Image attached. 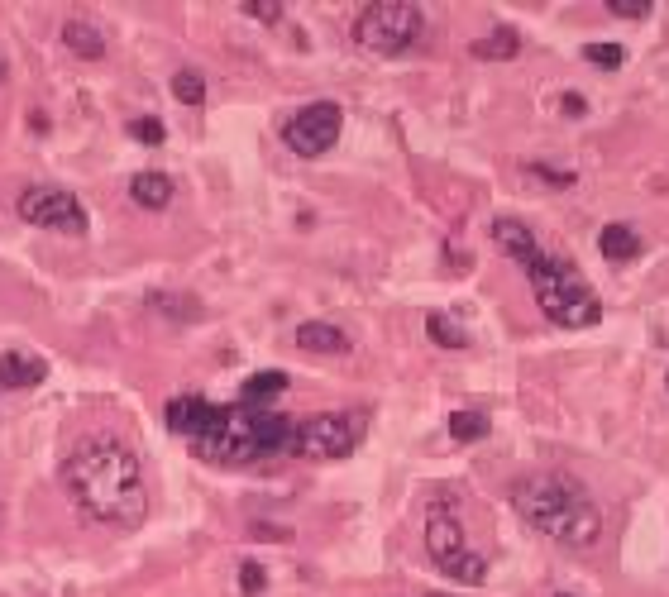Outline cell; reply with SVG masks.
I'll use <instances>...</instances> for the list:
<instances>
[{"instance_id": "obj_28", "label": "cell", "mask_w": 669, "mask_h": 597, "mask_svg": "<svg viewBox=\"0 0 669 597\" xmlns=\"http://www.w3.org/2000/svg\"><path fill=\"white\" fill-rule=\"evenodd\" d=\"M560 110H564V115H583V110H588V101H583L579 91H564V101H560Z\"/></svg>"}, {"instance_id": "obj_22", "label": "cell", "mask_w": 669, "mask_h": 597, "mask_svg": "<svg viewBox=\"0 0 669 597\" xmlns=\"http://www.w3.org/2000/svg\"><path fill=\"white\" fill-rule=\"evenodd\" d=\"M526 172H531L536 182H545V187H574V182H579L574 168H550V163H526Z\"/></svg>"}, {"instance_id": "obj_19", "label": "cell", "mask_w": 669, "mask_h": 597, "mask_svg": "<svg viewBox=\"0 0 669 597\" xmlns=\"http://www.w3.org/2000/svg\"><path fill=\"white\" fill-rule=\"evenodd\" d=\"M173 96L182 106H206V77L196 72V67H177L173 72Z\"/></svg>"}, {"instance_id": "obj_15", "label": "cell", "mask_w": 669, "mask_h": 597, "mask_svg": "<svg viewBox=\"0 0 669 597\" xmlns=\"http://www.w3.org/2000/svg\"><path fill=\"white\" fill-rule=\"evenodd\" d=\"M130 201L144 206V211H163V206L173 201V177H168V172H134Z\"/></svg>"}, {"instance_id": "obj_25", "label": "cell", "mask_w": 669, "mask_h": 597, "mask_svg": "<svg viewBox=\"0 0 669 597\" xmlns=\"http://www.w3.org/2000/svg\"><path fill=\"white\" fill-rule=\"evenodd\" d=\"M650 0H607V15H617V20H650Z\"/></svg>"}, {"instance_id": "obj_18", "label": "cell", "mask_w": 669, "mask_h": 597, "mask_svg": "<svg viewBox=\"0 0 669 597\" xmlns=\"http://www.w3.org/2000/svg\"><path fill=\"white\" fill-rule=\"evenodd\" d=\"M450 440H459V445L488 440V416L483 411H450Z\"/></svg>"}, {"instance_id": "obj_9", "label": "cell", "mask_w": 669, "mask_h": 597, "mask_svg": "<svg viewBox=\"0 0 669 597\" xmlns=\"http://www.w3.org/2000/svg\"><path fill=\"white\" fill-rule=\"evenodd\" d=\"M340 129H345V110L335 106V101H311V106L297 110L282 125V144L297 153V158H321V153L335 149Z\"/></svg>"}, {"instance_id": "obj_2", "label": "cell", "mask_w": 669, "mask_h": 597, "mask_svg": "<svg viewBox=\"0 0 669 597\" xmlns=\"http://www.w3.org/2000/svg\"><path fill=\"white\" fill-rule=\"evenodd\" d=\"M168 426L187 440L196 459H206L216 469H244V464H259L292 445V421L249 402L216 406L206 397H173Z\"/></svg>"}, {"instance_id": "obj_1", "label": "cell", "mask_w": 669, "mask_h": 597, "mask_svg": "<svg viewBox=\"0 0 669 597\" xmlns=\"http://www.w3.org/2000/svg\"><path fill=\"white\" fill-rule=\"evenodd\" d=\"M63 488L77 512L106 531H139L149 516V478L144 464L115 435H82L63 459Z\"/></svg>"}, {"instance_id": "obj_4", "label": "cell", "mask_w": 669, "mask_h": 597, "mask_svg": "<svg viewBox=\"0 0 669 597\" xmlns=\"http://www.w3.org/2000/svg\"><path fill=\"white\" fill-rule=\"evenodd\" d=\"M512 263H521V273L531 282V297H536L540 316L564 325V330H588V325H598L603 320V306L593 297V287L583 278L579 268L569 263V258H555L545 244H526Z\"/></svg>"}, {"instance_id": "obj_30", "label": "cell", "mask_w": 669, "mask_h": 597, "mask_svg": "<svg viewBox=\"0 0 669 597\" xmlns=\"http://www.w3.org/2000/svg\"><path fill=\"white\" fill-rule=\"evenodd\" d=\"M426 597H445V593H426Z\"/></svg>"}, {"instance_id": "obj_23", "label": "cell", "mask_w": 669, "mask_h": 597, "mask_svg": "<svg viewBox=\"0 0 669 597\" xmlns=\"http://www.w3.org/2000/svg\"><path fill=\"white\" fill-rule=\"evenodd\" d=\"M130 134L139 139V144H163V139H168V129H163L158 115H139V120H130Z\"/></svg>"}, {"instance_id": "obj_32", "label": "cell", "mask_w": 669, "mask_h": 597, "mask_svg": "<svg viewBox=\"0 0 669 597\" xmlns=\"http://www.w3.org/2000/svg\"><path fill=\"white\" fill-rule=\"evenodd\" d=\"M555 597H569V593H555Z\"/></svg>"}, {"instance_id": "obj_26", "label": "cell", "mask_w": 669, "mask_h": 597, "mask_svg": "<svg viewBox=\"0 0 669 597\" xmlns=\"http://www.w3.org/2000/svg\"><path fill=\"white\" fill-rule=\"evenodd\" d=\"M244 15H254V20H268V24H273V20L282 15V5H278V0H273V5H263V0H249V5H244Z\"/></svg>"}, {"instance_id": "obj_20", "label": "cell", "mask_w": 669, "mask_h": 597, "mask_svg": "<svg viewBox=\"0 0 669 597\" xmlns=\"http://www.w3.org/2000/svg\"><path fill=\"white\" fill-rule=\"evenodd\" d=\"M426 335H431L440 349H469V335H464L445 311H431V316H426Z\"/></svg>"}, {"instance_id": "obj_27", "label": "cell", "mask_w": 669, "mask_h": 597, "mask_svg": "<svg viewBox=\"0 0 669 597\" xmlns=\"http://www.w3.org/2000/svg\"><path fill=\"white\" fill-rule=\"evenodd\" d=\"M249 535H254V540H287V526H268V521H254V526H249Z\"/></svg>"}, {"instance_id": "obj_24", "label": "cell", "mask_w": 669, "mask_h": 597, "mask_svg": "<svg viewBox=\"0 0 669 597\" xmlns=\"http://www.w3.org/2000/svg\"><path fill=\"white\" fill-rule=\"evenodd\" d=\"M239 588H244L249 597L268 588V574H263V564H259V559H244V564H239Z\"/></svg>"}, {"instance_id": "obj_11", "label": "cell", "mask_w": 669, "mask_h": 597, "mask_svg": "<svg viewBox=\"0 0 669 597\" xmlns=\"http://www.w3.org/2000/svg\"><path fill=\"white\" fill-rule=\"evenodd\" d=\"M144 306L158 311L163 320H173V325H192V320H201V311H206L192 292H173V287H153V292H144Z\"/></svg>"}, {"instance_id": "obj_16", "label": "cell", "mask_w": 669, "mask_h": 597, "mask_svg": "<svg viewBox=\"0 0 669 597\" xmlns=\"http://www.w3.org/2000/svg\"><path fill=\"white\" fill-rule=\"evenodd\" d=\"M598 249H603L607 263H631V258L641 254V235H636L631 225H617V220H612V225L598 230Z\"/></svg>"}, {"instance_id": "obj_8", "label": "cell", "mask_w": 669, "mask_h": 597, "mask_svg": "<svg viewBox=\"0 0 669 597\" xmlns=\"http://www.w3.org/2000/svg\"><path fill=\"white\" fill-rule=\"evenodd\" d=\"M24 225H39V230H58V235H87V206L67 187H53V182H34L24 187L20 201H15Z\"/></svg>"}, {"instance_id": "obj_6", "label": "cell", "mask_w": 669, "mask_h": 597, "mask_svg": "<svg viewBox=\"0 0 669 597\" xmlns=\"http://www.w3.org/2000/svg\"><path fill=\"white\" fill-rule=\"evenodd\" d=\"M426 555L445 578L464 583V588H478L488 578V555H478L464 535V521L450 507H431L426 516Z\"/></svg>"}, {"instance_id": "obj_5", "label": "cell", "mask_w": 669, "mask_h": 597, "mask_svg": "<svg viewBox=\"0 0 669 597\" xmlns=\"http://www.w3.org/2000/svg\"><path fill=\"white\" fill-rule=\"evenodd\" d=\"M426 29V15L421 5H407V0H378V5H364L359 20H354V43L373 53V58H397V53H411L416 39Z\"/></svg>"}, {"instance_id": "obj_7", "label": "cell", "mask_w": 669, "mask_h": 597, "mask_svg": "<svg viewBox=\"0 0 669 597\" xmlns=\"http://www.w3.org/2000/svg\"><path fill=\"white\" fill-rule=\"evenodd\" d=\"M368 416L364 411H316L306 421H292V454L311 459V464H330V459H345L354 454V445L364 440Z\"/></svg>"}, {"instance_id": "obj_3", "label": "cell", "mask_w": 669, "mask_h": 597, "mask_svg": "<svg viewBox=\"0 0 669 597\" xmlns=\"http://www.w3.org/2000/svg\"><path fill=\"white\" fill-rule=\"evenodd\" d=\"M512 507H517V516L531 531L550 535L555 545H569V550H588L603 535V507L593 502V492L583 488L574 473L564 469L517 478L512 483Z\"/></svg>"}, {"instance_id": "obj_29", "label": "cell", "mask_w": 669, "mask_h": 597, "mask_svg": "<svg viewBox=\"0 0 669 597\" xmlns=\"http://www.w3.org/2000/svg\"><path fill=\"white\" fill-rule=\"evenodd\" d=\"M0 82H5V58H0Z\"/></svg>"}, {"instance_id": "obj_17", "label": "cell", "mask_w": 669, "mask_h": 597, "mask_svg": "<svg viewBox=\"0 0 669 597\" xmlns=\"http://www.w3.org/2000/svg\"><path fill=\"white\" fill-rule=\"evenodd\" d=\"M282 392H287V373H278V368H268V373H254V378L244 383V392H239V402L263 406L268 397H282Z\"/></svg>"}, {"instance_id": "obj_10", "label": "cell", "mask_w": 669, "mask_h": 597, "mask_svg": "<svg viewBox=\"0 0 669 597\" xmlns=\"http://www.w3.org/2000/svg\"><path fill=\"white\" fill-rule=\"evenodd\" d=\"M44 378H48V359H39V354H24V349L0 354V387L24 392V387H39Z\"/></svg>"}, {"instance_id": "obj_13", "label": "cell", "mask_w": 669, "mask_h": 597, "mask_svg": "<svg viewBox=\"0 0 669 597\" xmlns=\"http://www.w3.org/2000/svg\"><path fill=\"white\" fill-rule=\"evenodd\" d=\"M63 43L77 53V58H87V63H101V58H106V34H101L96 20H87V15L63 20Z\"/></svg>"}, {"instance_id": "obj_21", "label": "cell", "mask_w": 669, "mask_h": 597, "mask_svg": "<svg viewBox=\"0 0 669 597\" xmlns=\"http://www.w3.org/2000/svg\"><path fill=\"white\" fill-rule=\"evenodd\" d=\"M583 58L593 67H603V72H617V67L626 63V53L617 43H583Z\"/></svg>"}, {"instance_id": "obj_14", "label": "cell", "mask_w": 669, "mask_h": 597, "mask_svg": "<svg viewBox=\"0 0 669 597\" xmlns=\"http://www.w3.org/2000/svg\"><path fill=\"white\" fill-rule=\"evenodd\" d=\"M521 53V34L512 24H493L483 39L469 43V58H483V63H507V58H517Z\"/></svg>"}, {"instance_id": "obj_31", "label": "cell", "mask_w": 669, "mask_h": 597, "mask_svg": "<svg viewBox=\"0 0 669 597\" xmlns=\"http://www.w3.org/2000/svg\"><path fill=\"white\" fill-rule=\"evenodd\" d=\"M665 387H669V373H665Z\"/></svg>"}, {"instance_id": "obj_12", "label": "cell", "mask_w": 669, "mask_h": 597, "mask_svg": "<svg viewBox=\"0 0 669 597\" xmlns=\"http://www.w3.org/2000/svg\"><path fill=\"white\" fill-rule=\"evenodd\" d=\"M292 340L306 354H349V335L340 325H330V320H302Z\"/></svg>"}]
</instances>
